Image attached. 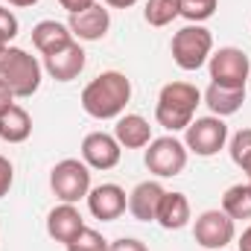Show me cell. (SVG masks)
<instances>
[{"label":"cell","mask_w":251,"mask_h":251,"mask_svg":"<svg viewBox=\"0 0 251 251\" xmlns=\"http://www.w3.org/2000/svg\"><path fill=\"white\" fill-rule=\"evenodd\" d=\"M131 100V82L120 70H105L82 91V108L94 120H117Z\"/></svg>","instance_id":"cell-1"},{"label":"cell","mask_w":251,"mask_h":251,"mask_svg":"<svg viewBox=\"0 0 251 251\" xmlns=\"http://www.w3.org/2000/svg\"><path fill=\"white\" fill-rule=\"evenodd\" d=\"M201 102V91L190 82H170L161 88L158 94V105H155V120L164 126L167 131H184L193 123V114Z\"/></svg>","instance_id":"cell-2"},{"label":"cell","mask_w":251,"mask_h":251,"mask_svg":"<svg viewBox=\"0 0 251 251\" xmlns=\"http://www.w3.org/2000/svg\"><path fill=\"white\" fill-rule=\"evenodd\" d=\"M41 62L21 47H6V53L0 56V82L15 97H32L41 88Z\"/></svg>","instance_id":"cell-3"},{"label":"cell","mask_w":251,"mask_h":251,"mask_svg":"<svg viewBox=\"0 0 251 251\" xmlns=\"http://www.w3.org/2000/svg\"><path fill=\"white\" fill-rule=\"evenodd\" d=\"M170 50H173V62L181 70H199L213 53V35L201 24H190L173 35Z\"/></svg>","instance_id":"cell-4"},{"label":"cell","mask_w":251,"mask_h":251,"mask_svg":"<svg viewBox=\"0 0 251 251\" xmlns=\"http://www.w3.org/2000/svg\"><path fill=\"white\" fill-rule=\"evenodd\" d=\"M187 146L176 137V134H167V137H155L143 155L146 161V170L158 178H176L184 173L187 167Z\"/></svg>","instance_id":"cell-5"},{"label":"cell","mask_w":251,"mask_h":251,"mask_svg":"<svg viewBox=\"0 0 251 251\" xmlns=\"http://www.w3.org/2000/svg\"><path fill=\"white\" fill-rule=\"evenodd\" d=\"M50 187L56 193V199L76 204L79 199L91 193V167L79 158H64L50 170Z\"/></svg>","instance_id":"cell-6"},{"label":"cell","mask_w":251,"mask_h":251,"mask_svg":"<svg viewBox=\"0 0 251 251\" xmlns=\"http://www.w3.org/2000/svg\"><path fill=\"white\" fill-rule=\"evenodd\" d=\"M184 131H187V137H184L187 152L199 155V158H213L228 143V126H225L222 117H213V114L210 117H196Z\"/></svg>","instance_id":"cell-7"},{"label":"cell","mask_w":251,"mask_h":251,"mask_svg":"<svg viewBox=\"0 0 251 251\" xmlns=\"http://www.w3.org/2000/svg\"><path fill=\"white\" fill-rule=\"evenodd\" d=\"M210 79L222 88H246L251 76V62L240 47H219L210 53Z\"/></svg>","instance_id":"cell-8"},{"label":"cell","mask_w":251,"mask_h":251,"mask_svg":"<svg viewBox=\"0 0 251 251\" xmlns=\"http://www.w3.org/2000/svg\"><path fill=\"white\" fill-rule=\"evenodd\" d=\"M234 237H237V225L225 210H204L193 225L196 246L207 251H222L225 246L234 243Z\"/></svg>","instance_id":"cell-9"},{"label":"cell","mask_w":251,"mask_h":251,"mask_svg":"<svg viewBox=\"0 0 251 251\" xmlns=\"http://www.w3.org/2000/svg\"><path fill=\"white\" fill-rule=\"evenodd\" d=\"M120 155H123V146L117 143L114 134L91 131L82 140V161L91 170H114L120 164Z\"/></svg>","instance_id":"cell-10"},{"label":"cell","mask_w":251,"mask_h":251,"mask_svg":"<svg viewBox=\"0 0 251 251\" xmlns=\"http://www.w3.org/2000/svg\"><path fill=\"white\" fill-rule=\"evenodd\" d=\"M88 199V210L102 219V222H114L120 219L128 207V196L120 184H100V187H91V193L85 196Z\"/></svg>","instance_id":"cell-11"},{"label":"cell","mask_w":251,"mask_h":251,"mask_svg":"<svg viewBox=\"0 0 251 251\" xmlns=\"http://www.w3.org/2000/svg\"><path fill=\"white\" fill-rule=\"evenodd\" d=\"M67 26L79 41H100V38H105V32L111 26V15H108V9L102 3H94V6L70 15Z\"/></svg>","instance_id":"cell-12"},{"label":"cell","mask_w":251,"mask_h":251,"mask_svg":"<svg viewBox=\"0 0 251 251\" xmlns=\"http://www.w3.org/2000/svg\"><path fill=\"white\" fill-rule=\"evenodd\" d=\"M44 70L56 82H73L85 70V50L79 41H70L67 47L56 50L53 56H44Z\"/></svg>","instance_id":"cell-13"},{"label":"cell","mask_w":251,"mask_h":251,"mask_svg":"<svg viewBox=\"0 0 251 251\" xmlns=\"http://www.w3.org/2000/svg\"><path fill=\"white\" fill-rule=\"evenodd\" d=\"M82 228H85V219H82V213L76 210V204L62 201L59 207H53V210L47 213V234H50L56 243H64V246H67Z\"/></svg>","instance_id":"cell-14"},{"label":"cell","mask_w":251,"mask_h":251,"mask_svg":"<svg viewBox=\"0 0 251 251\" xmlns=\"http://www.w3.org/2000/svg\"><path fill=\"white\" fill-rule=\"evenodd\" d=\"M167 190L161 187L158 181H143L128 193V213L137 219V222H155L158 216V204L164 199Z\"/></svg>","instance_id":"cell-15"},{"label":"cell","mask_w":251,"mask_h":251,"mask_svg":"<svg viewBox=\"0 0 251 251\" xmlns=\"http://www.w3.org/2000/svg\"><path fill=\"white\" fill-rule=\"evenodd\" d=\"M114 137L123 149H143L152 143V126L140 114H120L114 126Z\"/></svg>","instance_id":"cell-16"},{"label":"cell","mask_w":251,"mask_h":251,"mask_svg":"<svg viewBox=\"0 0 251 251\" xmlns=\"http://www.w3.org/2000/svg\"><path fill=\"white\" fill-rule=\"evenodd\" d=\"M73 41L70 26H64L59 21H38L32 26V44L41 56H53L56 50H62Z\"/></svg>","instance_id":"cell-17"},{"label":"cell","mask_w":251,"mask_h":251,"mask_svg":"<svg viewBox=\"0 0 251 251\" xmlns=\"http://www.w3.org/2000/svg\"><path fill=\"white\" fill-rule=\"evenodd\" d=\"M155 222L164 231H181L190 222V201L184 193H164L161 204H158V216Z\"/></svg>","instance_id":"cell-18"},{"label":"cell","mask_w":251,"mask_h":251,"mask_svg":"<svg viewBox=\"0 0 251 251\" xmlns=\"http://www.w3.org/2000/svg\"><path fill=\"white\" fill-rule=\"evenodd\" d=\"M246 102V88H222V85H213L204 91V105L213 111V117H231L243 108Z\"/></svg>","instance_id":"cell-19"},{"label":"cell","mask_w":251,"mask_h":251,"mask_svg":"<svg viewBox=\"0 0 251 251\" xmlns=\"http://www.w3.org/2000/svg\"><path fill=\"white\" fill-rule=\"evenodd\" d=\"M29 134H32V117H29L26 108L9 105V108L0 114V137H3L6 143H24Z\"/></svg>","instance_id":"cell-20"},{"label":"cell","mask_w":251,"mask_h":251,"mask_svg":"<svg viewBox=\"0 0 251 251\" xmlns=\"http://www.w3.org/2000/svg\"><path fill=\"white\" fill-rule=\"evenodd\" d=\"M222 210L237 222V219H251V187L249 184H234L222 196Z\"/></svg>","instance_id":"cell-21"},{"label":"cell","mask_w":251,"mask_h":251,"mask_svg":"<svg viewBox=\"0 0 251 251\" xmlns=\"http://www.w3.org/2000/svg\"><path fill=\"white\" fill-rule=\"evenodd\" d=\"M181 15V0H146L143 18L149 26H167Z\"/></svg>","instance_id":"cell-22"},{"label":"cell","mask_w":251,"mask_h":251,"mask_svg":"<svg viewBox=\"0 0 251 251\" xmlns=\"http://www.w3.org/2000/svg\"><path fill=\"white\" fill-rule=\"evenodd\" d=\"M108 246H111V243H108L100 231H94V228L85 225V228H82V231H79L64 249L67 251H108Z\"/></svg>","instance_id":"cell-23"},{"label":"cell","mask_w":251,"mask_h":251,"mask_svg":"<svg viewBox=\"0 0 251 251\" xmlns=\"http://www.w3.org/2000/svg\"><path fill=\"white\" fill-rule=\"evenodd\" d=\"M231 161L237 167H249L251 164V128H243L231 137Z\"/></svg>","instance_id":"cell-24"},{"label":"cell","mask_w":251,"mask_h":251,"mask_svg":"<svg viewBox=\"0 0 251 251\" xmlns=\"http://www.w3.org/2000/svg\"><path fill=\"white\" fill-rule=\"evenodd\" d=\"M216 3L219 0H181V15L193 24H201L216 12Z\"/></svg>","instance_id":"cell-25"},{"label":"cell","mask_w":251,"mask_h":251,"mask_svg":"<svg viewBox=\"0 0 251 251\" xmlns=\"http://www.w3.org/2000/svg\"><path fill=\"white\" fill-rule=\"evenodd\" d=\"M15 35H18V18L12 15V9H3L0 6V38L9 44Z\"/></svg>","instance_id":"cell-26"},{"label":"cell","mask_w":251,"mask_h":251,"mask_svg":"<svg viewBox=\"0 0 251 251\" xmlns=\"http://www.w3.org/2000/svg\"><path fill=\"white\" fill-rule=\"evenodd\" d=\"M12 181H15V167H12L9 158L0 155V199L12 190Z\"/></svg>","instance_id":"cell-27"},{"label":"cell","mask_w":251,"mask_h":251,"mask_svg":"<svg viewBox=\"0 0 251 251\" xmlns=\"http://www.w3.org/2000/svg\"><path fill=\"white\" fill-rule=\"evenodd\" d=\"M108 251H149V249H146V243H140L134 237H120L108 246Z\"/></svg>","instance_id":"cell-28"},{"label":"cell","mask_w":251,"mask_h":251,"mask_svg":"<svg viewBox=\"0 0 251 251\" xmlns=\"http://www.w3.org/2000/svg\"><path fill=\"white\" fill-rule=\"evenodd\" d=\"M97 0H59V6H62L67 15H76V12H82V9H88V6H94Z\"/></svg>","instance_id":"cell-29"},{"label":"cell","mask_w":251,"mask_h":251,"mask_svg":"<svg viewBox=\"0 0 251 251\" xmlns=\"http://www.w3.org/2000/svg\"><path fill=\"white\" fill-rule=\"evenodd\" d=\"M9 105H15V94H12V91H9V88L0 82V114H3Z\"/></svg>","instance_id":"cell-30"},{"label":"cell","mask_w":251,"mask_h":251,"mask_svg":"<svg viewBox=\"0 0 251 251\" xmlns=\"http://www.w3.org/2000/svg\"><path fill=\"white\" fill-rule=\"evenodd\" d=\"M237 249L240 251H251V225L240 234V240H237Z\"/></svg>","instance_id":"cell-31"},{"label":"cell","mask_w":251,"mask_h":251,"mask_svg":"<svg viewBox=\"0 0 251 251\" xmlns=\"http://www.w3.org/2000/svg\"><path fill=\"white\" fill-rule=\"evenodd\" d=\"M105 3H108L111 9H131L137 0H105Z\"/></svg>","instance_id":"cell-32"},{"label":"cell","mask_w":251,"mask_h":251,"mask_svg":"<svg viewBox=\"0 0 251 251\" xmlns=\"http://www.w3.org/2000/svg\"><path fill=\"white\" fill-rule=\"evenodd\" d=\"M12 6H18V9H29V6H35L38 0H9Z\"/></svg>","instance_id":"cell-33"},{"label":"cell","mask_w":251,"mask_h":251,"mask_svg":"<svg viewBox=\"0 0 251 251\" xmlns=\"http://www.w3.org/2000/svg\"><path fill=\"white\" fill-rule=\"evenodd\" d=\"M243 173L249 176V181H246V184H249V187H251V164H249V167H243Z\"/></svg>","instance_id":"cell-34"},{"label":"cell","mask_w":251,"mask_h":251,"mask_svg":"<svg viewBox=\"0 0 251 251\" xmlns=\"http://www.w3.org/2000/svg\"><path fill=\"white\" fill-rule=\"evenodd\" d=\"M6 47H9V44H6V41H3V38H0V56H3V53H6Z\"/></svg>","instance_id":"cell-35"},{"label":"cell","mask_w":251,"mask_h":251,"mask_svg":"<svg viewBox=\"0 0 251 251\" xmlns=\"http://www.w3.org/2000/svg\"><path fill=\"white\" fill-rule=\"evenodd\" d=\"M249 85H251V76H249Z\"/></svg>","instance_id":"cell-36"}]
</instances>
